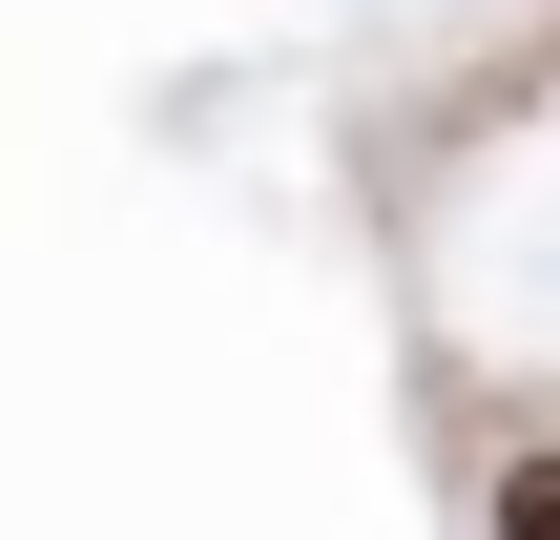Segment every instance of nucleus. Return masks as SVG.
<instances>
[{
    "label": "nucleus",
    "instance_id": "nucleus-1",
    "mask_svg": "<svg viewBox=\"0 0 560 540\" xmlns=\"http://www.w3.org/2000/svg\"><path fill=\"white\" fill-rule=\"evenodd\" d=\"M478 540H560V437H520V458L478 479Z\"/></svg>",
    "mask_w": 560,
    "mask_h": 540
}]
</instances>
